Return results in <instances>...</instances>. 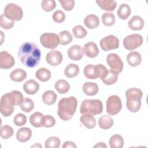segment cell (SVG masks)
<instances>
[{
  "label": "cell",
  "instance_id": "5bb4252c",
  "mask_svg": "<svg viewBox=\"0 0 148 148\" xmlns=\"http://www.w3.org/2000/svg\"><path fill=\"white\" fill-rule=\"evenodd\" d=\"M62 54L58 50H51L47 53L46 60L47 62L51 66H57L62 61Z\"/></svg>",
  "mask_w": 148,
  "mask_h": 148
},
{
  "label": "cell",
  "instance_id": "3957f363",
  "mask_svg": "<svg viewBox=\"0 0 148 148\" xmlns=\"http://www.w3.org/2000/svg\"><path fill=\"white\" fill-rule=\"evenodd\" d=\"M77 105V99L73 96L62 98L58 103V117L64 121L71 120L76 112Z\"/></svg>",
  "mask_w": 148,
  "mask_h": 148
},
{
  "label": "cell",
  "instance_id": "52a82bcc",
  "mask_svg": "<svg viewBox=\"0 0 148 148\" xmlns=\"http://www.w3.org/2000/svg\"><path fill=\"white\" fill-rule=\"evenodd\" d=\"M3 14L12 21H18L22 18L23 11L19 6L15 3H10L5 6Z\"/></svg>",
  "mask_w": 148,
  "mask_h": 148
},
{
  "label": "cell",
  "instance_id": "2e32d148",
  "mask_svg": "<svg viewBox=\"0 0 148 148\" xmlns=\"http://www.w3.org/2000/svg\"><path fill=\"white\" fill-rule=\"evenodd\" d=\"M83 50L86 56L89 58H95L99 54V49L96 43L92 42L86 43Z\"/></svg>",
  "mask_w": 148,
  "mask_h": 148
},
{
  "label": "cell",
  "instance_id": "7dc6e473",
  "mask_svg": "<svg viewBox=\"0 0 148 148\" xmlns=\"http://www.w3.org/2000/svg\"><path fill=\"white\" fill-rule=\"evenodd\" d=\"M62 148H76V146L75 145V144L71 142V141H66L65 142L62 146Z\"/></svg>",
  "mask_w": 148,
  "mask_h": 148
},
{
  "label": "cell",
  "instance_id": "60d3db41",
  "mask_svg": "<svg viewBox=\"0 0 148 148\" xmlns=\"http://www.w3.org/2000/svg\"><path fill=\"white\" fill-rule=\"evenodd\" d=\"M56 6V2L54 0H43L41 2V7L43 10L47 12H51Z\"/></svg>",
  "mask_w": 148,
  "mask_h": 148
},
{
  "label": "cell",
  "instance_id": "74e56055",
  "mask_svg": "<svg viewBox=\"0 0 148 148\" xmlns=\"http://www.w3.org/2000/svg\"><path fill=\"white\" fill-rule=\"evenodd\" d=\"M14 134L13 129L12 127L8 125H4L1 127L0 135L3 139H6L13 136Z\"/></svg>",
  "mask_w": 148,
  "mask_h": 148
},
{
  "label": "cell",
  "instance_id": "e575fe53",
  "mask_svg": "<svg viewBox=\"0 0 148 148\" xmlns=\"http://www.w3.org/2000/svg\"><path fill=\"white\" fill-rule=\"evenodd\" d=\"M60 44L61 45H66L70 43L73 39L71 34L68 31H63L59 33Z\"/></svg>",
  "mask_w": 148,
  "mask_h": 148
},
{
  "label": "cell",
  "instance_id": "8992f818",
  "mask_svg": "<svg viewBox=\"0 0 148 148\" xmlns=\"http://www.w3.org/2000/svg\"><path fill=\"white\" fill-rule=\"evenodd\" d=\"M108 72V69L102 64L87 65L84 68V74L86 77L90 79L103 78Z\"/></svg>",
  "mask_w": 148,
  "mask_h": 148
},
{
  "label": "cell",
  "instance_id": "d590c367",
  "mask_svg": "<svg viewBox=\"0 0 148 148\" xmlns=\"http://www.w3.org/2000/svg\"><path fill=\"white\" fill-rule=\"evenodd\" d=\"M101 18L103 24L106 26L110 27L114 24L115 17L112 13L105 12L102 14Z\"/></svg>",
  "mask_w": 148,
  "mask_h": 148
},
{
  "label": "cell",
  "instance_id": "ab89813d",
  "mask_svg": "<svg viewBox=\"0 0 148 148\" xmlns=\"http://www.w3.org/2000/svg\"><path fill=\"white\" fill-rule=\"evenodd\" d=\"M34 108V103L33 101L28 98H25L20 105L21 109L24 112L28 113L33 110Z\"/></svg>",
  "mask_w": 148,
  "mask_h": 148
},
{
  "label": "cell",
  "instance_id": "f6af8a7d",
  "mask_svg": "<svg viewBox=\"0 0 148 148\" xmlns=\"http://www.w3.org/2000/svg\"><path fill=\"white\" fill-rule=\"evenodd\" d=\"M60 3L61 4L62 8L66 10L70 11L73 9L75 6V1H59Z\"/></svg>",
  "mask_w": 148,
  "mask_h": 148
},
{
  "label": "cell",
  "instance_id": "8fae6325",
  "mask_svg": "<svg viewBox=\"0 0 148 148\" xmlns=\"http://www.w3.org/2000/svg\"><path fill=\"white\" fill-rule=\"evenodd\" d=\"M106 62L111 70L117 74L121 72L123 69V62L119 56L115 53L109 54L106 57Z\"/></svg>",
  "mask_w": 148,
  "mask_h": 148
},
{
  "label": "cell",
  "instance_id": "ac0fdd59",
  "mask_svg": "<svg viewBox=\"0 0 148 148\" xmlns=\"http://www.w3.org/2000/svg\"><path fill=\"white\" fill-rule=\"evenodd\" d=\"M39 83L32 79L26 81L23 85V89L24 91L29 95L35 94L39 90Z\"/></svg>",
  "mask_w": 148,
  "mask_h": 148
},
{
  "label": "cell",
  "instance_id": "ffe728a7",
  "mask_svg": "<svg viewBox=\"0 0 148 148\" xmlns=\"http://www.w3.org/2000/svg\"><path fill=\"white\" fill-rule=\"evenodd\" d=\"M32 136V131L30 128L23 127L17 131L16 138L20 142H25L28 141Z\"/></svg>",
  "mask_w": 148,
  "mask_h": 148
},
{
  "label": "cell",
  "instance_id": "7bdbcfd3",
  "mask_svg": "<svg viewBox=\"0 0 148 148\" xmlns=\"http://www.w3.org/2000/svg\"><path fill=\"white\" fill-rule=\"evenodd\" d=\"M13 122L17 126L24 125L27 122V117L23 113H18L14 117Z\"/></svg>",
  "mask_w": 148,
  "mask_h": 148
},
{
  "label": "cell",
  "instance_id": "4dcf8cb0",
  "mask_svg": "<svg viewBox=\"0 0 148 148\" xmlns=\"http://www.w3.org/2000/svg\"><path fill=\"white\" fill-rule=\"evenodd\" d=\"M131 14V8L127 4L122 3L117 9V15L122 20H126Z\"/></svg>",
  "mask_w": 148,
  "mask_h": 148
},
{
  "label": "cell",
  "instance_id": "d6986e66",
  "mask_svg": "<svg viewBox=\"0 0 148 148\" xmlns=\"http://www.w3.org/2000/svg\"><path fill=\"white\" fill-rule=\"evenodd\" d=\"M29 121L31 125L36 128L44 126L45 116L42 113L36 112L30 116Z\"/></svg>",
  "mask_w": 148,
  "mask_h": 148
},
{
  "label": "cell",
  "instance_id": "6da1fadb",
  "mask_svg": "<svg viewBox=\"0 0 148 148\" xmlns=\"http://www.w3.org/2000/svg\"><path fill=\"white\" fill-rule=\"evenodd\" d=\"M18 56L21 62L28 68L36 66L40 60L41 52L38 46L35 43H23L18 51Z\"/></svg>",
  "mask_w": 148,
  "mask_h": 148
},
{
  "label": "cell",
  "instance_id": "cb8c5ba5",
  "mask_svg": "<svg viewBox=\"0 0 148 148\" xmlns=\"http://www.w3.org/2000/svg\"><path fill=\"white\" fill-rule=\"evenodd\" d=\"M84 23L86 27L88 29H94L99 25V19L98 17L95 14H89L85 17Z\"/></svg>",
  "mask_w": 148,
  "mask_h": 148
},
{
  "label": "cell",
  "instance_id": "83f0119b",
  "mask_svg": "<svg viewBox=\"0 0 148 148\" xmlns=\"http://www.w3.org/2000/svg\"><path fill=\"white\" fill-rule=\"evenodd\" d=\"M57 98V95L56 92L52 90L46 91L42 95L43 102L48 105L54 104Z\"/></svg>",
  "mask_w": 148,
  "mask_h": 148
},
{
  "label": "cell",
  "instance_id": "836d02e7",
  "mask_svg": "<svg viewBox=\"0 0 148 148\" xmlns=\"http://www.w3.org/2000/svg\"><path fill=\"white\" fill-rule=\"evenodd\" d=\"M56 90L60 94L66 93L70 88V86L69 83L65 80L60 79L56 82L54 85Z\"/></svg>",
  "mask_w": 148,
  "mask_h": 148
},
{
  "label": "cell",
  "instance_id": "8d00e7d4",
  "mask_svg": "<svg viewBox=\"0 0 148 148\" xmlns=\"http://www.w3.org/2000/svg\"><path fill=\"white\" fill-rule=\"evenodd\" d=\"M61 140L57 136H51L46 139L45 143L46 148H58L60 146Z\"/></svg>",
  "mask_w": 148,
  "mask_h": 148
},
{
  "label": "cell",
  "instance_id": "f1b7e54d",
  "mask_svg": "<svg viewBox=\"0 0 148 148\" xmlns=\"http://www.w3.org/2000/svg\"><path fill=\"white\" fill-rule=\"evenodd\" d=\"M79 72V67L75 64H70L68 65L64 71L65 75L69 78H72L76 76Z\"/></svg>",
  "mask_w": 148,
  "mask_h": 148
},
{
  "label": "cell",
  "instance_id": "603a6c76",
  "mask_svg": "<svg viewBox=\"0 0 148 148\" xmlns=\"http://www.w3.org/2000/svg\"><path fill=\"white\" fill-rule=\"evenodd\" d=\"M127 60L131 66H136L140 64L142 61V57L139 53L134 51L128 54Z\"/></svg>",
  "mask_w": 148,
  "mask_h": 148
},
{
  "label": "cell",
  "instance_id": "9a60e30c",
  "mask_svg": "<svg viewBox=\"0 0 148 148\" xmlns=\"http://www.w3.org/2000/svg\"><path fill=\"white\" fill-rule=\"evenodd\" d=\"M83 56V50L80 45H73L68 50V56L72 60H80L82 58Z\"/></svg>",
  "mask_w": 148,
  "mask_h": 148
},
{
  "label": "cell",
  "instance_id": "1f68e13d",
  "mask_svg": "<svg viewBox=\"0 0 148 148\" xmlns=\"http://www.w3.org/2000/svg\"><path fill=\"white\" fill-rule=\"evenodd\" d=\"M109 143L111 148H122L124 145V140L121 135L116 134L111 136Z\"/></svg>",
  "mask_w": 148,
  "mask_h": 148
},
{
  "label": "cell",
  "instance_id": "277c9868",
  "mask_svg": "<svg viewBox=\"0 0 148 148\" xmlns=\"http://www.w3.org/2000/svg\"><path fill=\"white\" fill-rule=\"evenodd\" d=\"M127 98L126 105L127 109L131 112H137L141 107V99L143 92L137 88L128 89L125 92Z\"/></svg>",
  "mask_w": 148,
  "mask_h": 148
},
{
  "label": "cell",
  "instance_id": "f35d334b",
  "mask_svg": "<svg viewBox=\"0 0 148 148\" xmlns=\"http://www.w3.org/2000/svg\"><path fill=\"white\" fill-rule=\"evenodd\" d=\"M72 32L74 36L78 39L84 38L87 34V30L82 25H76L73 28Z\"/></svg>",
  "mask_w": 148,
  "mask_h": 148
},
{
  "label": "cell",
  "instance_id": "7402d4cb",
  "mask_svg": "<svg viewBox=\"0 0 148 148\" xmlns=\"http://www.w3.org/2000/svg\"><path fill=\"white\" fill-rule=\"evenodd\" d=\"M99 90L98 86L97 83L94 82H87L83 86V92L88 96H92L96 95Z\"/></svg>",
  "mask_w": 148,
  "mask_h": 148
},
{
  "label": "cell",
  "instance_id": "d4e9b609",
  "mask_svg": "<svg viewBox=\"0 0 148 148\" xmlns=\"http://www.w3.org/2000/svg\"><path fill=\"white\" fill-rule=\"evenodd\" d=\"M96 3L102 9L106 11H113L117 6V3L113 0H97Z\"/></svg>",
  "mask_w": 148,
  "mask_h": 148
},
{
  "label": "cell",
  "instance_id": "4316f807",
  "mask_svg": "<svg viewBox=\"0 0 148 148\" xmlns=\"http://www.w3.org/2000/svg\"><path fill=\"white\" fill-rule=\"evenodd\" d=\"M27 77L26 72L20 68H17L13 71L10 74V77L12 80L16 82H21L25 80Z\"/></svg>",
  "mask_w": 148,
  "mask_h": 148
},
{
  "label": "cell",
  "instance_id": "ba28073f",
  "mask_svg": "<svg viewBox=\"0 0 148 148\" xmlns=\"http://www.w3.org/2000/svg\"><path fill=\"white\" fill-rule=\"evenodd\" d=\"M40 42L45 48L54 49L60 44V38L54 33H44L40 37Z\"/></svg>",
  "mask_w": 148,
  "mask_h": 148
},
{
  "label": "cell",
  "instance_id": "5b68a950",
  "mask_svg": "<svg viewBox=\"0 0 148 148\" xmlns=\"http://www.w3.org/2000/svg\"><path fill=\"white\" fill-rule=\"evenodd\" d=\"M103 112L102 102L99 99H84L82 101L80 112L81 114H99Z\"/></svg>",
  "mask_w": 148,
  "mask_h": 148
},
{
  "label": "cell",
  "instance_id": "bcb514c9",
  "mask_svg": "<svg viewBox=\"0 0 148 148\" xmlns=\"http://www.w3.org/2000/svg\"><path fill=\"white\" fill-rule=\"evenodd\" d=\"M56 124V120L54 118L50 115H46L45 116L44 127L46 128H50L53 127Z\"/></svg>",
  "mask_w": 148,
  "mask_h": 148
},
{
  "label": "cell",
  "instance_id": "d6a6232c",
  "mask_svg": "<svg viewBox=\"0 0 148 148\" xmlns=\"http://www.w3.org/2000/svg\"><path fill=\"white\" fill-rule=\"evenodd\" d=\"M118 79V74L112 71V70H108V72L107 75L101 79L103 83L106 85H112L115 83Z\"/></svg>",
  "mask_w": 148,
  "mask_h": 148
},
{
  "label": "cell",
  "instance_id": "7a4b0ae2",
  "mask_svg": "<svg viewBox=\"0 0 148 148\" xmlns=\"http://www.w3.org/2000/svg\"><path fill=\"white\" fill-rule=\"evenodd\" d=\"M23 95L21 92L14 90L5 94L1 98L0 112L5 117L10 116L14 109V106L21 105L23 102Z\"/></svg>",
  "mask_w": 148,
  "mask_h": 148
},
{
  "label": "cell",
  "instance_id": "9c48e42d",
  "mask_svg": "<svg viewBox=\"0 0 148 148\" xmlns=\"http://www.w3.org/2000/svg\"><path fill=\"white\" fill-rule=\"evenodd\" d=\"M122 109L120 98L116 95L110 96L106 101V112L110 115H115Z\"/></svg>",
  "mask_w": 148,
  "mask_h": 148
},
{
  "label": "cell",
  "instance_id": "b9f144b4",
  "mask_svg": "<svg viewBox=\"0 0 148 148\" xmlns=\"http://www.w3.org/2000/svg\"><path fill=\"white\" fill-rule=\"evenodd\" d=\"M0 24L1 27L5 29H9L12 28L14 24V22L6 18L3 14L1 15Z\"/></svg>",
  "mask_w": 148,
  "mask_h": 148
},
{
  "label": "cell",
  "instance_id": "e0dca14e",
  "mask_svg": "<svg viewBox=\"0 0 148 148\" xmlns=\"http://www.w3.org/2000/svg\"><path fill=\"white\" fill-rule=\"evenodd\" d=\"M143 19L139 16H134L131 18L128 22L129 28L132 30L139 31L141 30L144 26Z\"/></svg>",
  "mask_w": 148,
  "mask_h": 148
},
{
  "label": "cell",
  "instance_id": "ee69618b",
  "mask_svg": "<svg viewBox=\"0 0 148 148\" xmlns=\"http://www.w3.org/2000/svg\"><path fill=\"white\" fill-rule=\"evenodd\" d=\"M52 17H53V20L55 22L57 23H61L65 20V14L63 11L60 10H57L53 13Z\"/></svg>",
  "mask_w": 148,
  "mask_h": 148
},
{
  "label": "cell",
  "instance_id": "44dd1931",
  "mask_svg": "<svg viewBox=\"0 0 148 148\" xmlns=\"http://www.w3.org/2000/svg\"><path fill=\"white\" fill-rule=\"evenodd\" d=\"M80 122L87 128L92 129L96 126V120L93 115L90 114H82L80 118Z\"/></svg>",
  "mask_w": 148,
  "mask_h": 148
},
{
  "label": "cell",
  "instance_id": "4fadbf2b",
  "mask_svg": "<svg viewBox=\"0 0 148 148\" xmlns=\"http://www.w3.org/2000/svg\"><path fill=\"white\" fill-rule=\"evenodd\" d=\"M15 63L13 56L6 51H2L0 53V68L1 69H9Z\"/></svg>",
  "mask_w": 148,
  "mask_h": 148
},
{
  "label": "cell",
  "instance_id": "484cf974",
  "mask_svg": "<svg viewBox=\"0 0 148 148\" xmlns=\"http://www.w3.org/2000/svg\"><path fill=\"white\" fill-rule=\"evenodd\" d=\"M113 119L108 114H104L101 116L98 120L99 126L103 130L109 129L113 126Z\"/></svg>",
  "mask_w": 148,
  "mask_h": 148
},
{
  "label": "cell",
  "instance_id": "7c38bea8",
  "mask_svg": "<svg viewBox=\"0 0 148 148\" xmlns=\"http://www.w3.org/2000/svg\"><path fill=\"white\" fill-rule=\"evenodd\" d=\"M100 46L103 51L117 49L119 46V40L114 35H108L100 40Z\"/></svg>",
  "mask_w": 148,
  "mask_h": 148
},
{
  "label": "cell",
  "instance_id": "f546056e",
  "mask_svg": "<svg viewBox=\"0 0 148 148\" xmlns=\"http://www.w3.org/2000/svg\"><path fill=\"white\" fill-rule=\"evenodd\" d=\"M35 76L41 82H47L51 77V73L48 69L46 68H41L36 71Z\"/></svg>",
  "mask_w": 148,
  "mask_h": 148
},
{
  "label": "cell",
  "instance_id": "30bf717a",
  "mask_svg": "<svg viewBox=\"0 0 148 148\" xmlns=\"http://www.w3.org/2000/svg\"><path fill=\"white\" fill-rule=\"evenodd\" d=\"M143 42V37L137 34L127 36L123 39V46L128 50H133L140 47Z\"/></svg>",
  "mask_w": 148,
  "mask_h": 148
},
{
  "label": "cell",
  "instance_id": "c3c4849f",
  "mask_svg": "<svg viewBox=\"0 0 148 148\" xmlns=\"http://www.w3.org/2000/svg\"><path fill=\"white\" fill-rule=\"evenodd\" d=\"M94 147H106L107 148V146L103 142H99L98 144L95 145Z\"/></svg>",
  "mask_w": 148,
  "mask_h": 148
}]
</instances>
